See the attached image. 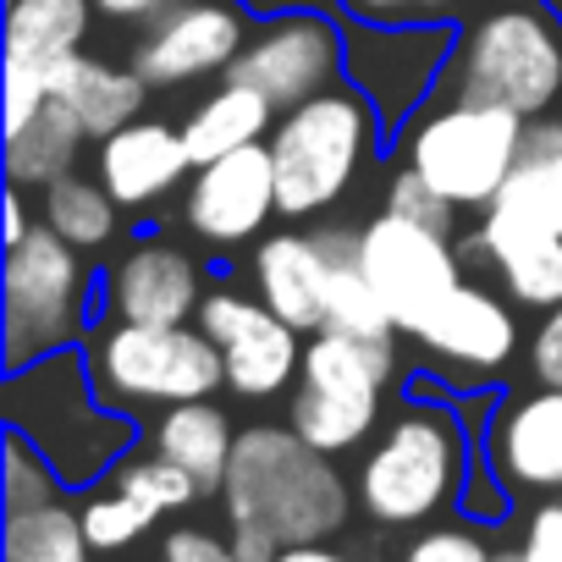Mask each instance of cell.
I'll list each match as a JSON object with an SVG mask.
<instances>
[{
    "label": "cell",
    "instance_id": "1",
    "mask_svg": "<svg viewBox=\"0 0 562 562\" xmlns=\"http://www.w3.org/2000/svg\"><path fill=\"white\" fill-rule=\"evenodd\" d=\"M474 430L463 425L458 403L436 375H414L408 397L386 414V425L370 436L353 496L359 513L375 529H419L441 513H458L463 480L474 469Z\"/></svg>",
    "mask_w": 562,
    "mask_h": 562
},
{
    "label": "cell",
    "instance_id": "2",
    "mask_svg": "<svg viewBox=\"0 0 562 562\" xmlns=\"http://www.w3.org/2000/svg\"><path fill=\"white\" fill-rule=\"evenodd\" d=\"M353 485L337 469L331 452L310 447L293 425H243L226 480H221V513L226 524H259L281 546H315L348 529L353 518Z\"/></svg>",
    "mask_w": 562,
    "mask_h": 562
},
{
    "label": "cell",
    "instance_id": "3",
    "mask_svg": "<svg viewBox=\"0 0 562 562\" xmlns=\"http://www.w3.org/2000/svg\"><path fill=\"white\" fill-rule=\"evenodd\" d=\"M7 425L23 430L67 480V491H94L111 480V469L133 452L138 419L116 414L89 375L83 348L50 353L29 370H7V392H0Z\"/></svg>",
    "mask_w": 562,
    "mask_h": 562
},
{
    "label": "cell",
    "instance_id": "4",
    "mask_svg": "<svg viewBox=\"0 0 562 562\" xmlns=\"http://www.w3.org/2000/svg\"><path fill=\"white\" fill-rule=\"evenodd\" d=\"M265 144L276 166L281 221L304 226V221L331 215L364 182V171L381 160L386 127L353 83H337L293 111H281Z\"/></svg>",
    "mask_w": 562,
    "mask_h": 562
},
{
    "label": "cell",
    "instance_id": "5",
    "mask_svg": "<svg viewBox=\"0 0 562 562\" xmlns=\"http://www.w3.org/2000/svg\"><path fill=\"white\" fill-rule=\"evenodd\" d=\"M94 299L105 276L56 226H34L0 259V364L29 370L50 353L83 348L94 337Z\"/></svg>",
    "mask_w": 562,
    "mask_h": 562
},
{
    "label": "cell",
    "instance_id": "6",
    "mask_svg": "<svg viewBox=\"0 0 562 562\" xmlns=\"http://www.w3.org/2000/svg\"><path fill=\"white\" fill-rule=\"evenodd\" d=\"M447 89L507 105L524 122L562 111V18L546 0H502L458 29Z\"/></svg>",
    "mask_w": 562,
    "mask_h": 562
},
{
    "label": "cell",
    "instance_id": "7",
    "mask_svg": "<svg viewBox=\"0 0 562 562\" xmlns=\"http://www.w3.org/2000/svg\"><path fill=\"white\" fill-rule=\"evenodd\" d=\"M397 370V337L310 331L299 381L288 392V425L331 458L359 452L386 425V392Z\"/></svg>",
    "mask_w": 562,
    "mask_h": 562
},
{
    "label": "cell",
    "instance_id": "8",
    "mask_svg": "<svg viewBox=\"0 0 562 562\" xmlns=\"http://www.w3.org/2000/svg\"><path fill=\"white\" fill-rule=\"evenodd\" d=\"M529 122L507 105H485L469 94L441 89L408 127L403 160L452 204V210H491L518 166Z\"/></svg>",
    "mask_w": 562,
    "mask_h": 562
},
{
    "label": "cell",
    "instance_id": "9",
    "mask_svg": "<svg viewBox=\"0 0 562 562\" xmlns=\"http://www.w3.org/2000/svg\"><path fill=\"white\" fill-rule=\"evenodd\" d=\"M94 392L116 408V414H160L193 397H215L226 386V364L221 348L199 331V321L188 326H138V321H105L94 326V337L83 342Z\"/></svg>",
    "mask_w": 562,
    "mask_h": 562
},
{
    "label": "cell",
    "instance_id": "10",
    "mask_svg": "<svg viewBox=\"0 0 562 562\" xmlns=\"http://www.w3.org/2000/svg\"><path fill=\"white\" fill-rule=\"evenodd\" d=\"M359 265L375 281V293L397 326V337H414L458 288H463V243L458 232L375 210L370 221H359Z\"/></svg>",
    "mask_w": 562,
    "mask_h": 562
},
{
    "label": "cell",
    "instance_id": "11",
    "mask_svg": "<svg viewBox=\"0 0 562 562\" xmlns=\"http://www.w3.org/2000/svg\"><path fill=\"white\" fill-rule=\"evenodd\" d=\"M458 50L452 23H348V83L397 138L441 89Z\"/></svg>",
    "mask_w": 562,
    "mask_h": 562
},
{
    "label": "cell",
    "instance_id": "12",
    "mask_svg": "<svg viewBox=\"0 0 562 562\" xmlns=\"http://www.w3.org/2000/svg\"><path fill=\"white\" fill-rule=\"evenodd\" d=\"M226 78L254 83L276 111H293V105L348 83V18L342 12L259 18Z\"/></svg>",
    "mask_w": 562,
    "mask_h": 562
},
{
    "label": "cell",
    "instance_id": "13",
    "mask_svg": "<svg viewBox=\"0 0 562 562\" xmlns=\"http://www.w3.org/2000/svg\"><path fill=\"white\" fill-rule=\"evenodd\" d=\"M199 331L221 348L226 364V392L243 403H270L288 397L304 364V331L293 321H281L259 293L243 288H210L199 304Z\"/></svg>",
    "mask_w": 562,
    "mask_h": 562
},
{
    "label": "cell",
    "instance_id": "14",
    "mask_svg": "<svg viewBox=\"0 0 562 562\" xmlns=\"http://www.w3.org/2000/svg\"><path fill=\"white\" fill-rule=\"evenodd\" d=\"M425 359V370L441 386L474 392L491 386L524 348V326H518V304L502 288H485V281H463V288L408 337Z\"/></svg>",
    "mask_w": 562,
    "mask_h": 562
},
{
    "label": "cell",
    "instance_id": "15",
    "mask_svg": "<svg viewBox=\"0 0 562 562\" xmlns=\"http://www.w3.org/2000/svg\"><path fill=\"white\" fill-rule=\"evenodd\" d=\"M248 34L254 29L243 0H177L133 45V67L149 78V89H188L204 78H226Z\"/></svg>",
    "mask_w": 562,
    "mask_h": 562
},
{
    "label": "cell",
    "instance_id": "16",
    "mask_svg": "<svg viewBox=\"0 0 562 562\" xmlns=\"http://www.w3.org/2000/svg\"><path fill=\"white\" fill-rule=\"evenodd\" d=\"M276 215H281V204H276L270 144H248L221 160H204V166H193V177L182 188V226L210 248L259 243Z\"/></svg>",
    "mask_w": 562,
    "mask_h": 562
},
{
    "label": "cell",
    "instance_id": "17",
    "mask_svg": "<svg viewBox=\"0 0 562 562\" xmlns=\"http://www.w3.org/2000/svg\"><path fill=\"white\" fill-rule=\"evenodd\" d=\"M480 452L518 502L562 496V386L529 381L518 392H502Z\"/></svg>",
    "mask_w": 562,
    "mask_h": 562
},
{
    "label": "cell",
    "instance_id": "18",
    "mask_svg": "<svg viewBox=\"0 0 562 562\" xmlns=\"http://www.w3.org/2000/svg\"><path fill=\"white\" fill-rule=\"evenodd\" d=\"M359 226H331V221H310V226H281L265 232L248 254V281L254 293L281 315L293 321L304 337L326 326V276L342 243H353Z\"/></svg>",
    "mask_w": 562,
    "mask_h": 562
},
{
    "label": "cell",
    "instance_id": "19",
    "mask_svg": "<svg viewBox=\"0 0 562 562\" xmlns=\"http://www.w3.org/2000/svg\"><path fill=\"white\" fill-rule=\"evenodd\" d=\"M210 293V281L199 259L160 232L133 237L111 270H105V310L111 321H138V326H188L199 321V304Z\"/></svg>",
    "mask_w": 562,
    "mask_h": 562
},
{
    "label": "cell",
    "instance_id": "20",
    "mask_svg": "<svg viewBox=\"0 0 562 562\" xmlns=\"http://www.w3.org/2000/svg\"><path fill=\"white\" fill-rule=\"evenodd\" d=\"M463 254L474 259H491L496 270V288L518 304V310H535L546 315L551 304H562V237L535 226L529 215L507 210V204H491L480 210V226L469 232Z\"/></svg>",
    "mask_w": 562,
    "mask_h": 562
},
{
    "label": "cell",
    "instance_id": "21",
    "mask_svg": "<svg viewBox=\"0 0 562 562\" xmlns=\"http://www.w3.org/2000/svg\"><path fill=\"white\" fill-rule=\"evenodd\" d=\"M94 177L111 188V199L122 210H133V215L138 210H155L160 199H171L193 177V155H188L182 122L138 116V122L116 127L94 149Z\"/></svg>",
    "mask_w": 562,
    "mask_h": 562
},
{
    "label": "cell",
    "instance_id": "22",
    "mask_svg": "<svg viewBox=\"0 0 562 562\" xmlns=\"http://www.w3.org/2000/svg\"><path fill=\"white\" fill-rule=\"evenodd\" d=\"M50 100H61L78 127L100 144L111 138L116 127L138 122L144 105H149V78L138 67H122L111 56H94V50H78L67 56L56 72H50Z\"/></svg>",
    "mask_w": 562,
    "mask_h": 562
},
{
    "label": "cell",
    "instance_id": "23",
    "mask_svg": "<svg viewBox=\"0 0 562 562\" xmlns=\"http://www.w3.org/2000/svg\"><path fill=\"white\" fill-rule=\"evenodd\" d=\"M89 23H94V0H12L7 7V72L45 78L89 50Z\"/></svg>",
    "mask_w": 562,
    "mask_h": 562
},
{
    "label": "cell",
    "instance_id": "24",
    "mask_svg": "<svg viewBox=\"0 0 562 562\" xmlns=\"http://www.w3.org/2000/svg\"><path fill=\"white\" fill-rule=\"evenodd\" d=\"M149 447L166 452L171 463H182L199 480L204 496H221V480H226V463H232V447H237V425L215 397H193V403L160 408Z\"/></svg>",
    "mask_w": 562,
    "mask_h": 562
},
{
    "label": "cell",
    "instance_id": "25",
    "mask_svg": "<svg viewBox=\"0 0 562 562\" xmlns=\"http://www.w3.org/2000/svg\"><path fill=\"white\" fill-rule=\"evenodd\" d=\"M276 116H281V111H276L254 83H243V78H221V83H215V89L182 116V138H188L193 166L221 160V155L248 149V144H265L270 127H276Z\"/></svg>",
    "mask_w": 562,
    "mask_h": 562
},
{
    "label": "cell",
    "instance_id": "26",
    "mask_svg": "<svg viewBox=\"0 0 562 562\" xmlns=\"http://www.w3.org/2000/svg\"><path fill=\"white\" fill-rule=\"evenodd\" d=\"M83 144H89V133L78 127V116L61 100H45L40 116H29L23 127L7 133V182L29 188V193H45L50 182L78 171Z\"/></svg>",
    "mask_w": 562,
    "mask_h": 562
},
{
    "label": "cell",
    "instance_id": "27",
    "mask_svg": "<svg viewBox=\"0 0 562 562\" xmlns=\"http://www.w3.org/2000/svg\"><path fill=\"white\" fill-rule=\"evenodd\" d=\"M496 204H507V210H518L535 226L562 237V111L529 122L518 166H513V177H507Z\"/></svg>",
    "mask_w": 562,
    "mask_h": 562
},
{
    "label": "cell",
    "instance_id": "28",
    "mask_svg": "<svg viewBox=\"0 0 562 562\" xmlns=\"http://www.w3.org/2000/svg\"><path fill=\"white\" fill-rule=\"evenodd\" d=\"M122 215H127V210L111 199V188H105L94 171H72V177H61V182H50V188L40 193V221L56 226V232H61L72 248H83V254L116 243Z\"/></svg>",
    "mask_w": 562,
    "mask_h": 562
},
{
    "label": "cell",
    "instance_id": "29",
    "mask_svg": "<svg viewBox=\"0 0 562 562\" xmlns=\"http://www.w3.org/2000/svg\"><path fill=\"white\" fill-rule=\"evenodd\" d=\"M7 562H94L83 513L61 502L12 507L7 513Z\"/></svg>",
    "mask_w": 562,
    "mask_h": 562
},
{
    "label": "cell",
    "instance_id": "30",
    "mask_svg": "<svg viewBox=\"0 0 562 562\" xmlns=\"http://www.w3.org/2000/svg\"><path fill=\"white\" fill-rule=\"evenodd\" d=\"M321 331H342V337H397L375 281L359 265V237L337 248L331 276H326V326Z\"/></svg>",
    "mask_w": 562,
    "mask_h": 562
},
{
    "label": "cell",
    "instance_id": "31",
    "mask_svg": "<svg viewBox=\"0 0 562 562\" xmlns=\"http://www.w3.org/2000/svg\"><path fill=\"white\" fill-rule=\"evenodd\" d=\"M105 485H116V491H127V496H138L144 507H155L160 518H171V513H188L204 491H199V480L182 469V463H171L166 452H127L116 469H111V480Z\"/></svg>",
    "mask_w": 562,
    "mask_h": 562
},
{
    "label": "cell",
    "instance_id": "32",
    "mask_svg": "<svg viewBox=\"0 0 562 562\" xmlns=\"http://www.w3.org/2000/svg\"><path fill=\"white\" fill-rule=\"evenodd\" d=\"M78 513H83V529H89V546L94 551H127V546H138L155 524H160V513L155 507H144L138 496H127V491H116V485H100V491H83V502H78Z\"/></svg>",
    "mask_w": 562,
    "mask_h": 562
},
{
    "label": "cell",
    "instance_id": "33",
    "mask_svg": "<svg viewBox=\"0 0 562 562\" xmlns=\"http://www.w3.org/2000/svg\"><path fill=\"white\" fill-rule=\"evenodd\" d=\"M0 496H7V513L67 496V480L56 474V463L23 430H12V425H7V469H0Z\"/></svg>",
    "mask_w": 562,
    "mask_h": 562
},
{
    "label": "cell",
    "instance_id": "34",
    "mask_svg": "<svg viewBox=\"0 0 562 562\" xmlns=\"http://www.w3.org/2000/svg\"><path fill=\"white\" fill-rule=\"evenodd\" d=\"M397 562H507V551H496V540L485 535V524L458 518V524H425Z\"/></svg>",
    "mask_w": 562,
    "mask_h": 562
},
{
    "label": "cell",
    "instance_id": "35",
    "mask_svg": "<svg viewBox=\"0 0 562 562\" xmlns=\"http://www.w3.org/2000/svg\"><path fill=\"white\" fill-rule=\"evenodd\" d=\"M381 210H392V215H408V221H425V226H441V232H458V210L403 160L392 177H386V188H381Z\"/></svg>",
    "mask_w": 562,
    "mask_h": 562
},
{
    "label": "cell",
    "instance_id": "36",
    "mask_svg": "<svg viewBox=\"0 0 562 562\" xmlns=\"http://www.w3.org/2000/svg\"><path fill=\"white\" fill-rule=\"evenodd\" d=\"M513 507H518V496L502 485V474L485 463V452H474V469H469V480H463L458 518H474V524L496 529V524H507V518H513Z\"/></svg>",
    "mask_w": 562,
    "mask_h": 562
},
{
    "label": "cell",
    "instance_id": "37",
    "mask_svg": "<svg viewBox=\"0 0 562 562\" xmlns=\"http://www.w3.org/2000/svg\"><path fill=\"white\" fill-rule=\"evenodd\" d=\"M507 562H562V496H546L524 513Z\"/></svg>",
    "mask_w": 562,
    "mask_h": 562
},
{
    "label": "cell",
    "instance_id": "38",
    "mask_svg": "<svg viewBox=\"0 0 562 562\" xmlns=\"http://www.w3.org/2000/svg\"><path fill=\"white\" fill-rule=\"evenodd\" d=\"M463 0H342L348 23H452Z\"/></svg>",
    "mask_w": 562,
    "mask_h": 562
},
{
    "label": "cell",
    "instance_id": "39",
    "mask_svg": "<svg viewBox=\"0 0 562 562\" xmlns=\"http://www.w3.org/2000/svg\"><path fill=\"white\" fill-rule=\"evenodd\" d=\"M160 562H243L232 535H215L204 524H171L160 535Z\"/></svg>",
    "mask_w": 562,
    "mask_h": 562
},
{
    "label": "cell",
    "instance_id": "40",
    "mask_svg": "<svg viewBox=\"0 0 562 562\" xmlns=\"http://www.w3.org/2000/svg\"><path fill=\"white\" fill-rule=\"evenodd\" d=\"M529 381L562 386V304H551L540 326L529 331Z\"/></svg>",
    "mask_w": 562,
    "mask_h": 562
},
{
    "label": "cell",
    "instance_id": "41",
    "mask_svg": "<svg viewBox=\"0 0 562 562\" xmlns=\"http://www.w3.org/2000/svg\"><path fill=\"white\" fill-rule=\"evenodd\" d=\"M166 7H177V0H94V12L105 23H122V29H149Z\"/></svg>",
    "mask_w": 562,
    "mask_h": 562
},
{
    "label": "cell",
    "instance_id": "42",
    "mask_svg": "<svg viewBox=\"0 0 562 562\" xmlns=\"http://www.w3.org/2000/svg\"><path fill=\"white\" fill-rule=\"evenodd\" d=\"M226 535H232V546H237L243 562H276L281 551H288L270 529H259V524H226Z\"/></svg>",
    "mask_w": 562,
    "mask_h": 562
},
{
    "label": "cell",
    "instance_id": "43",
    "mask_svg": "<svg viewBox=\"0 0 562 562\" xmlns=\"http://www.w3.org/2000/svg\"><path fill=\"white\" fill-rule=\"evenodd\" d=\"M0 221H7V248L23 243V237L40 226V210H29V188H12V182H7V215H0Z\"/></svg>",
    "mask_w": 562,
    "mask_h": 562
},
{
    "label": "cell",
    "instance_id": "44",
    "mask_svg": "<svg viewBox=\"0 0 562 562\" xmlns=\"http://www.w3.org/2000/svg\"><path fill=\"white\" fill-rule=\"evenodd\" d=\"M248 18H276V12H342V0H243Z\"/></svg>",
    "mask_w": 562,
    "mask_h": 562
},
{
    "label": "cell",
    "instance_id": "45",
    "mask_svg": "<svg viewBox=\"0 0 562 562\" xmlns=\"http://www.w3.org/2000/svg\"><path fill=\"white\" fill-rule=\"evenodd\" d=\"M276 562H353V557L337 551V546H326V540H315V546H288Z\"/></svg>",
    "mask_w": 562,
    "mask_h": 562
},
{
    "label": "cell",
    "instance_id": "46",
    "mask_svg": "<svg viewBox=\"0 0 562 562\" xmlns=\"http://www.w3.org/2000/svg\"><path fill=\"white\" fill-rule=\"evenodd\" d=\"M546 7H551V12H557V18H562V0H546Z\"/></svg>",
    "mask_w": 562,
    "mask_h": 562
}]
</instances>
